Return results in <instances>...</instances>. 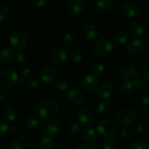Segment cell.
Segmentation results:
<instances>
[{
  "label": "cell",
  "instance_id": "6da1fadb",
  "mask_svg": "<svg viewBox=\"0 0 149 149\" xmlns=\"http://www.w3.org/2000/svg\"><path fill=\"white\" fill-rule=\"evenodd\" d=\"M59 112V107L53 100L48 99L42 102L38 108V114L43 121H49L54 119Z\"/></svg>",
  "mask_w": 149,
  "mask_h": 149
},
{
  "label": "cell",
  "instance_id": "7a4b0ae2",
  "mask_svg": "<svg viewBox=\"0 0 149 149\" xmlns=\"http://www.w3.org/2000/svg\"><path fill=\"white\" fill-rule=\"evenodd\" d=\"M97 130L101 137L109 139L116 135L118 131V127L113 120L104 118L97 123Z\"/></svg>",
  "mask_w": 149,
  "mask_h": 149
},
{
  "label": "cell",
  "instance_id": "3957f363",
  "mask_svg": "<svg viewBox=\"0 0 149 149\" xmlns=\"http://www.w3.org/2000/svg\"><path fill=\"white\" fill-rule=\"evenodd\" d=\"M113 49V43L109 38L101 37L97 39L93 46V53L96 56L103 57L110 53Z\"/></svg>",
  "mask_w": 149,
  "mask_h": 149
},
{
  "label": "cell",
  "instance_id": "277c9868",
  "mask_svg": "<svg viewBox=\"0 0 149 149\" xmlns=\"http://www.w3.org/2000/svg\"><path fill=\"white\" fill-rule=\"evenodd\" d=\"M116 119L119 125L128 127L136 120V113L130 108H124L118 111L116 115Z\"/></svg>",
  "mask_w": 149,
  "mask_h": 149
},
{
  "label": "cell",
  "instance_id": "5b68a950",
  "mask_svg": "<svg viewBox=\"0 0 149 149\" xmlns=\"http://www.w3.org/2000/svg\"><path fill=\"white\" fill-rule=\"evenodd\" d=\"M9 42L14 49L21 51L28 42V37L24 32L20 30L14 31L9 37Z\"/></svg>",
  "mask_w": 149,
  "mask_h": 149
},
{
  "label": "cell",
  "instance_id": "8992f818",
  "mask_svg": "<svg viewBox=\"0 0 149 149\" xmlns=\"http://www.w3.org/2000/svg\"><path fill=\"white\" fill-rule=\"evenodd\" d=\"M149 50V43L138 38L131 39L126 45V51L128 54L132 56H136L143 51Z\"/></svg>",
  "mask_w": 149,
  "mask_h": 149
},
{
  "label": "cell",
  "instance_id": "52a82bcc",
  "mask_svg": "<svg viewBox=\"0 0 149 149\" xmlns=\"http://www.w3.org/2000/svg\"><path fill=\"white\" fill-rule=\"evenodd\" d=\"M18 80V74L17 72L12 68L6 69L0 74V81L7 87L14 86Z\"/></svg>",
  "mask_w": 149,
  "mask_h": 149
},
{
  "label": "cell",
  "instance_id": "ba28073f",
  "mask_svg": "<svg viewBox=\"0 0 149 149\" xmlns=\"http://www.w3.org/2000/svg\"><path fill=\"white\" fill-rule=\"evenodd\" d=\"M68 53L63 48L53 50L49 54V61L53 65H61L67 61Z\"/></svg>",
  "mask_w": 149,
  "mask_h": 149
},
{
  "label": "cell",
  "instance_id": "9c48e42d",
  "mask_svg": "<svg viewBox=\"0 0 149 149\" xmlns=\"http://www.w3.org/2000/svg\"><path fill=\"white\" fill-rule=\"evenodd\" d=\"M77 120L79 124L83 127L90 125L94 120L93 112L88 108H81L77 114Z\"/></svg>",
  "mask_w": 149,
  "mask_h": 149
},
{
  "label": "cell",
  "instance_id": "30bf717a",
  "mask_svg": "<svg viewBox=\"0 0 149 149\" xmlns=\"http://www.w3.org/2000/svg\"><path fill=\"white\" fill-rule=\"evenodd\" d=\"M112 93H113V85L109 80H105L98 86L97 95L101 99H109L111 96Z\"/></svg>",
  "mask_w": 149,
  "mask_h": 149
},
{
  "label": "cell",
  "instance_id": "8fae6325",
  "mask_svg": "<svg viewBox=\"0 0 149 149\" xmlns=\"http://www.w3.org/2000/svg\"><path fill=\"white\" fill-rule=\"evenodd\" d=\"M122 11L125 15L129 18H134L141 13V7L134 2H127L122 5Z\"/></svg>",
  "mask_w": 149,
  "mask_h": 149
},
{
  "label": "cell",
  "instance_id": "7c38bea8",
  "mask_svg": "<svg viewBox=\"0 0 149 149\" xmlns=\"http://www.w3.org/2000/svg\"><path fill=\"white\" fill-rule=\"evenodd\" d=\"M56 71L49 67H44L40 72V78L43 83L49 84L54 82L56 79Z\"/></svg>",
  "mask_w": 149,
  "mask_h": 149
},
{
  "label": "cell",
  "instance_id": "4fadbf2b",
  "mask_svg": "<svg viewBox=\"0 0 149 149\" xmlns=\"http://www.w3.org/2000/svg\"><path fill=\"white\" fill-rule=\"evenodd\" d=\"M66 96L68 102L74 105H80L84 100V94L78 89H72L69 90Z\"/></svg>",
  "mask_w": 149,
  "mask_h": 149
},
{
  "label": "cell",
  "instance_id": "5bb4252c",
  "mask_svg": "<svg viewBox=\"0 0 149 149\" xmlns=\"http://www.w3.org/2000/svg\"><path fill=\"white\" fill-rule=\"evenodd\" d=\"M83 86L89 91H95L99 86V79L94 74H88L83 80Z\"/></svg>",
  "mask_w": 149,
  "mask_h": 149
},
{
  "label": "cell",
  "instance_id": "9a60e30c",
  "mask_svg": "<svg viewBox=\"0 0 149 149\" xmlns=\"http://www.w3.org/2000/svg\"><path fill=\"white\" fill-rule=\"evenodd\" d=\"M98 34V30L95 25L93 23H88L86 25L84 29V35L87 41L94 42L97 39Z\"/></svg>",
  "mask_w": 149,
  "mask_h": 149
},
{
  "label": "cell",
  "instance_id": "2e32d148",
  "mask_svg": "<svg viewBox=\"0 0 149 149\" xmlns=\"http://www.w3.org/2000/svg\"><path fill=\"white\" fill-rule=\"evenodd\" d=\"M66 9L70 14L78 15L84 10V5L79 0H70L66 4Z\"/></svg>",
  "mask_w": 149,
  "mask_h": 149
},
{
  "label": "cell",
  "instance_id": "e0dca14e",
  "mask_svg": "<svg viewBox=\"0 0 149 149\" xmlns=\"http://www.w3.org/2000/svg\"><path fill=\"white\" fill-rule=\"evenodd\" d=\"M131 32L136 37H143L146 32V25L141 20H134L131 24Z\"/></svg>",
  "mask_w": 149,
  "mask_h": 149
},
{
  "label": "cell",
  "instance_id": "ac0fdd59",
  "mask_svg": "<svg viewBox=\"0 0 149 149\" xmlns=\"http://www.w3.org/2000/svg\"><path fill=\"white\" fill-rule=\"evenodd\" d=\"M62 124L60 120L52 119L49 121L47 125L46 126L47 134L51 137H55L61 131Z\"/></svg>",
  "mask_w": 149,
  "mask_h": 149
},
{
  "label": "cell",
  "instance_id": "d6986e66",
  "mask_svg": "<svg viewBox=\"0 0 149 149\" xmlns=\"http://www.w3.org/2000/svg\"><path fill=\"white\" fill-rule=\"evenodd\" d=\"M15 56V53L12 48H4L0 51V63L7 64L13 60Z\"/></svg>",
  "mask_w": 149,
  "mask_h": 149
},
{
  "label": "cell",
  "instance_id": "ffe728a7",
  "mask_svg": "<svg viewBox=\"0 0 149 149\" xmlns=\"http://www.w3.org/2000/svg\"><path fill=\"white\" fill-rule=\"evenodd\" d=\"M95 7L97 11L107 13L113 7V1L111 0H97L95 3Z\"/></svg>",
  "mask_w": 149,
  "mask_h": 149
},
{
  "label": "cell",
  "instance_id": "44dd1931",
  "mask_svg": "<svg viewBox=\"0 0 149 149\" xmlns=\"http://www.w3.org/2000/svg\"><path fill=\"white\" fill-rule=\"evenodd\" d=\"M3 116H4V120L7 122H13L17 118V112H16L15 109L13 107H7L3 112Z\"/></svg>",
  "mask_w": 149,
  "mask_h": 149
},
{
  "label": "cell",
  "instance_id": "7402d4cb",
  "mask_svg": "<svg viewBox=\"0 0 149 149\" xmlns=\"http://www.w3.org/2000/svg\"><path fill=\"white\" fill-rule=\"evenodd\" d=\"M82 137L88 143H93L97 139V133L92 128H85L82 131Z\"/></svg>",
  "mask_w": 149,
  "mask_h": 149
},
{
  "label": "cell",
  "instance_id": "603a6c76",
  "mask_svg": "<svg viewBox=\"0 0 149 149\" xmlns=\"http://www.w3.org/2000/svg\"><path fill=\"white\" fill-rule=\"evenodd\" d=\"M39 125V118L36 114H32L29 115L26 120V127L31 131L35 130Z\"/></svg>",
  "mask_w": 149,
  "mask_h": 149
},
{
  "label": "cell",
  "instance_id": "cb8c5ba5",
  "mask_svg": "<svg viewBox=\"0 0 149 149\" xmlns=\"http://www.w3.org/2000/svg\"><path fill=\"white\" fill-rule=\"evenodd\" d=\"M128 41H129V34L125 31L117 32L114 37V42L117 45H125Z\"/></svg>",
  "mask_w": 149,
  "mask_h": 149
},
{
  "label": "cell",
  "instance_id": "d4e9b609",
  "mask_svg": "<svg viewBox=\"0 0 149 149\" xmlns=\"http://www.w3.org/2000/svg\"><path fill=\"white\" fill-rule=\"evenodd\" d=\"M55 86L58 90L61 91H65L68 90V87H69V82L65 77H60L55 79Z\"/></svg>",
  "mask_w": 149,
  "mask_h": 149
},
{
  "label": "cell",
  "instance_id": "484cf974",
  "mask_svg": "<svg viewBox=\"0 0 149 149\" xmlns=\"http://www.w3.org/2000/svg\"><path fill=\"white\" fill-rule=\"evenodd\" d=\"M76 42H77L76 37L71 32H68L64 35L63 39V43L67 48H73L75 45Z\"/></svg>",
  "mask_w": 149,
  "mask_h": 149
},
{
  "label": "cell",
  "instance_id": "4316f807",
  "mask_svg": "<svg viewBox=\"0 0 149 149\" xmlns=\"http://www.w3.org/2000/svg\"><path fill=\"white\" fill-rule=\"evenodd\" d=\"M111 108V104L108 101H103L100 102L96 107V112L98 115H103L107 113Z\"/></svg>",
  "mask_w": 149,
  "mask_h": 149
},
{
  "label": "cell",
  "instance_id": "83f0119b",
  "mask_svg": "<svg viewBox=\"0 0 149 149\" xmlns=\"http://www.w3.org/2000/svg\"><path fill=\"white\" fill-rule=\"evenodd\" d=\"M31 75V71L30 69L27 68V67L23 68L20 70V74H18V80H17V81L20 84H23V83H25L27 81L28 79H29Z\"/></svg>",
  "mask_w": 149,
  "mask_h": 149
},
{
  "label": "cell",
  "instance_id": "f1b7e54d",
  "mask_svg": "<svg viewBox=\"0 0 149 149\" xmlns=\"http://www.w3.org/2000/svg\"><path fill=\"white\" fill-rule=\"evenodd\" d=\"M39 143L42 149H51L53 147V140L48 136H43L40 139Z\"/></svg>",
  "mask_w": 149,
  "mask_h": 149
},
{
  "label": "cell",
  "instance_id": "f546056e",
  "mask_svg": "<svg viewBox=\"0 0 149 149\" xmlns=\"http://www.w3.org/2000/svg\"><path fill=\"white\" fill-rule=\"evenodd\" d=\"M132 149H149V145L143 140H135L131 143Z\"/></svg>",
  "mask_w": 149,
  "mask_h": 149
},
{
  "label": "cell",
  "instance_id": "4dcf8cb0",
  "mask_svg": "<svg viewBox=\"0 0 149 149\" xmlns=\"http://www.w3.org/2000/svg\"><path fill=\"white\" fill-rule=\"evenodd\" d=\"M144 125L141 122L137 121V122H134L133 124L131 125V131L135 134H141L144 131Z\"/></svg>",
  "mask_w": 149,
  "mask_h": 149
},
{
  "label": "cell",
  "instance_id": "1f68e13d",
  "mask_svg": "<svg viewBox=\"0 0 149 149\" xmlns=\"http://www.w3.org/2000/svg\"><path fill=\"white\" fill-rule=\"evenodd\" d=\"M93 70L96 75H103L106 71V67L102 62H96L93 65Z\"/></svg>",
  "mask_w": 149,
  "mask_h": 149
},
{
  "label": "cell",
  "instance_id": "d6a6232c",
  "mask_svg": "<svg viewBox=\"0 0 149 149\" xmlns=\"http://www.w3.org/2000/svg\"><path fill=\"white\" fill-rule=\"evenodd\" d=\"M132 83L134 88H135L136 89H143L146 86V81L144 80V79L139 76L133 77Z\"/></svg>",
  "mask_w": 149,
  "mask_h": 149
},
{
  "label": "cell",
  "instance_id": "836d02e7",
  "mask_svg": "<svg viewBox=\"0 0 149 149\" xmlns=\"http://www.w3.org/2000/svg\"><path fill=\"white\" fill-rule=\"evenodd\" d=\"M68 57H69L70 60L73 63H75V64H78V63L81 62V60H82V55H81V53L77 51H74L70 53Z\"/></svg>",
  "mask_w": 149,
  "mask_h": 149
},
{
  "label": "cell",
  "instance_id": "e575fe53",
  "mask_svg": "<svg viewBox=\"0 0 149 149\" xmlns=\"http://www.w3.org/2000/svg\"><path fill=\"white\" fill-rule=\"evenodd\" d=\"M121 88H122V91L125 93H127V94H129V93H132L134 89L133 85L129 80H127V81H124L122 83Z\"/></svg>",
  "mask_w": 149,
  "mask_h": 149
},
{
  "label": "cell",
  "instance_id": "d590c367",
  "mask_svg": "<svg viewBox=\"0 0 149 149\" xmlns=\"http://www.w3.org/2000/svg\"><path fill=\"white\" fill-rule=\"evenodd\" d=\"M10 15V10L5 5L0 6V22L5 20Z\"/></svg>",
  "mask_w": 149,
  "mask_h": 149
},
{
  "label": "cell",
  "instance_id": "8d00e7d4",
  "mask_svg": "<svg viewBox=\"0 0 149 149\" xmlns=\"http://www.w3.org/2000/svg\"><path fill=\"white\" fill-rule=\"evenodd\" d=\"M118 74H119L121 78L122 79L125 81H127V80H131L132 78L131 77L129 71H128V69L127 68H121L119 69V72H118Z\"/></svg>",
  "mask_w": 149,
  "mask_h": 149
},
{
  "label": "cell",
  "instance_id": "74e56055",
  "mask_svg": "<svg viewBox=\"0 0 149 149\" xmlns=\"http://www.w3.org/2000/svg\"><path fill=\"white\" fill-rule=\"evenodd\" d=\"M27 54L23 51H19L16 54V60L20 64H23L27 61Z\"/></svg>",
  "mask_w": 149,
  "mask_h": 149
},
{
  "label": "cell",
  "instance_id": "f35d334b",
  "mask_svg": "<svg viewBox=\"0 0 149 149\" xmlns=\"http://www.w3.org/2000/svg\"><path fill=\"white\" fill-rule=\"evenodd\" d=\"M128 71H129L130 74L132 77H136L139 76L140 72H141V69L136 64H132L130 67L128 68Z\"/></svg>",
  "mask_w": 149,
  "mask_h": 149
},
{
  "label": "cell",
  "instance_id": "ab89813d",
  "mask_svg": "<svg viewBox=\"0 0 149 149\" xmlns=\"http://www.w3.org/2000/svg\"><path fill=\"white\" fill-rule=\"evenodd\" d=\"M80 130H81L80 124L77 122L71 123L69 127H68V131H69L71 134H77L79 132Z\"/></svg>",
  "mask_w": 149,
  "mask_h": 149
},
{
  "label": "cell",
  "instance_id": "60d3db41",
  "mask_svg": "<svg viewBox=\"0 0 149 149\" xmlns=\"http://www.w3.org/2000/svg\"><path fill=\"white\" fill-rule=\"evenodd\" d=\"M41 86V81L37 78H32L28 82V87L31 89H39Z\"/></svg>",
  "mask_w": 149,
  "mask_h": 149
},
{
  "label": "cell",
  "instance_id": "b9f144b4",
  "mask_svg": "<svg viewBox=\"0 0 149 149\" xmlns=\"http://www.w3.org/2000/svg\"><path fill=\"white\" fill-rule=\"evenodd\" d=\"M116 143L112 139H107L103 143V149H116Z\"/></svg>",
  "mask_w": 149,
  "mask_h": 149
},
{
  "label": "cell",
  "instance_id": "7bdbcfd3",
  "mask_svg": "<svg viewBox=\"0 0 149 149\" xmlns=\"http://www.w3.org/2000/svg\"><path fill=\"white\" fill-rule=\"evenodd\" d=\"M131 130L128 127H123L120 130V136L123 139H128L131 136Z\"/></svg>",
  "mask_w": 149,
  "mask_h": 149
},
{
  "label": "cell",
  "instance_id": "ee69618b",
  "mask_svg": "<svg viewBox=\"0 0 149 149\" xmlns=\"http://www.w3.org/2000/svg\"><path fill=\"white\" fill-rule=\"evenodd\" d=\"M9 126L7 123L0 121V137L4 135L9 130Z\"/></svg>",
  "mask_w": 149,
  "mask_h": 149
},
{
  "label": "cell",
  "instance_id": "f6af8a7d",
  "mask_svg": "<svg viewBox=\"0 0 149 149\" xmlns=\"http://www.w3.org/2000/svg\"><path fill=\"white\" fill-rule=\"evenodd\" d=\"M10 149H23V144L20 140H15L10 143Z\"/></svg>",
  "mask_w": 149,
  "mask_h": 149
},
{
  "label": "cell",
  "instance_id": "bcb514c9",
  "mask_svg": "<svg viewBox=\"0 0 149 149\" xmlns=\"http://www.w3.org/2000/svg\"><path fill=\"white\" fill-rule=\"evenodd\" d=\"M47 0H33V4L37 8H42L46 5Z\"/></svg>",
  "mask_w": 149,
  "mask_h": 149
},
{
  "label": "cell",
  "instance_id": "7dc6e473",
  "mask_svg": "<svg viewBox=\"0 0 149 149\" xmlns=\"http://www.w3.org/2000/svg\"><path fill=\"white\" fill-rule=\"evenodd\" d=\"M141 101L143 105L149 106V94H147V93L143 94L141 97Z\"/></svg>",
  "mask_w": 149,
  "mask_h": 149
},
{
  "label": "cell",
  "instance_id": "c3c4849f",
  "mask_svg": "<svg viewBox=\"0 0 149 149\" xmlns=\"http://www.w3.org/2000/svg\"><path fill=\"white\" fill-rule=\"evenodd\" d=\"M6 95H7V91H6L5 88L0 86V101L4 99L5 98Z\"/></svg>",
  "mask_w": 149,
  "mask_h": 149
},
{
  "label": "cell",
  "instance_id": "681fc988",
  "mask_svg": "<svg viewBox=\"0 0 149 149\" xmlns=\"http://www.w3.org/2000/svg\"><path fill=\"white\" fill-rule=\"evenodd\" d=\"M29 109L31 110H38L39 105H38V104L36 103V102H31L29 103Z\"/></svg>",
  "mask_w": 149,
  "mask_h": 149
},
{
  "label": "cell",
  "instance_id": "f907efd6",
  "mask_svg": "<svg viewBox=\"0 0 149 149\" xmlns=\"http://www.w3.org/2000/svg\"><path fill=\"white\" fill-rule=\"evenodd\" d=\"M9 129H10V131H11L12 132L16 133V132H17V131H18L19 127H18V126L15 125H15H12L11 127H9Z\"/></svg>",
  "mask_w": 149,
  "mask_h": 149
},
{
  "label": "cell",
  "instance_id": "816d5d0a",
  "mask_svg": "<svg viewBox=\"0 0 149 149\" xmlns=\"http://www.w3.org/2000/svg\"><path fill=\"white\" fill-rule=\"evenodd\" d=\"M75 149H91V148H90V146L86 145H84V144H81V145H77Z\"/></svg>",
  "mask_w": 149,
  "mask_h": 149
},
{
  "label": "cell",
  "instance_id": "f5cc1de1",
  "mask_svg": "<svg viewBox=\"0 0 149 149\" xmlns=\"http://www.w3.org/2000/svg\"><path fill=\"white\" fill-rule=\"evenodd\" d=\"M143 75H144V77H145L146 80H149V67L146 69L145 71H144Z\"/></svg>",
  "mask_w": 149,
  "mask_h": 149
},
{
  "label": "cell",
  "instance_id": "db71d44e",
  "mask_svg": "<svg viewBox=\"0 0 149 149\" xmlns=\"http://www.w3.org/2000/svg\"><path fill=\"white\" fill-rule=\"evenodd\" d=\"M99 148V145L97 143H93L90 146V148L91 149H98Z\"/></svg>",
  "mask_w": 149,
  "mask_h": 149
},
{
  "label": "cell",
  "instance_id": "11a10c76",
  "mask_svg": "<svg viewBox=\"0 0 149 149\" xmlns=\"http://www.w3.org/2000/svg\"><path fill=\"white\" fill-rule=\"evenodd\" d=\"M147 90H148V91L149 92V83H148V86H147Z\"/></svg>",
  "mask_w": 149,
  "mask_h": 149
},
{
  "label": "cell",
  "instance_id": "9f6ffc18",
  "mask_svg": "<svg viewBox=\"0 0 149 149\" xmlns=\"http://www.w3.org/2000/svg\"><path fill=\"white\" fill-rule=\"evenodd\" d=\"M148 130H149V121H148Z\"/></svg>",
  "mask_w": 149,
  "mask_h": 149
},
{
  "label": "cell",
  "instance_id": "6f0895ef",
  "mask_svg": "<svg viewBox=\"0 0 149 149\" xmlns=\"http://www.w3.org/2000/svg\"><path fill=\"white\" fill-rule=\"evenodd\" d=\"M148 145H149V141H148Z\"/></svg>",
  "mask_w": 149,
  "mask_h": 149
}]
</instances>
